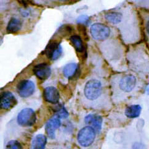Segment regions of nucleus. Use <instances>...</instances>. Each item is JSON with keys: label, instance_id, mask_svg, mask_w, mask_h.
Masks as SVG:
<instances>
[{"label": "nucleus", "instance_id": "nucleus-1", "mask_svg": "<svg viewBox=\"0 0 149 149\" xmlns=\"http://www.w3.org/2000/svg\"><path fill=\"white\" fill-rule=\"evenodd\" d=\"M105 19L119 32L126 45H134L142 39L141 19L139 12L131 5L125 4L105 13Z\"/></svg>", "mask_w": 149, "mask_h": 149}, {"label": "nucleus", "instance_id": "nucleus-2", "mask_svg": "<svg viewBox=\"0 0 149 149\" xmlns=\"http://www.w3.org/2000/svg\"><path fill=\"white\" fill-rule=\"evenodd\" d=\"M146 82L131 72L114 74L110 80L111 97L116 102H121L142 93Z\"/></svg>", "mask_w": 149, "mask_h": 149}, {"label": "nucleus", "instance_id": "nucleus-3", "mask_svg": "<svg viewBox=\"0 0 149 149\" xmlns=\"http://www.w3.org/2000/svg\"><path fill=\"white\" fill-rule=\"evenodd\" d=\"M84 105L94 109H104L111 105L110 90L104 80L96 77L88 79L79 91Z\"/></svg>", "mask_w": 149, "mask_h": 149}, {"label": "nucleus", "instance_id": "nucleus-4", "mask_svg": "<svg viewBox=\"0 0 149 149\" xmlns=\"http://www.w3.org/2000/svg\"><path fill=\"white\" fill-rule=\"evenodd\" d=\"M132 46L126 55L127 67L143 82H149V48L146 41Z\"/></svg>", "mask_w": 149, "mask_h": 149}, {"label": "nucleus", "instance_id": "nucleus-5", "mask_svg": "<svg viewBox=\"0 0 149 149\" xmlns=\"http://www.w3.org/2000/svg\"><path fill=\"white\" fill-rule=\"evenodd\" d=\"M116 32V30H112L108 25L102 23H95L90 28L92 38L95 41L99 42H103L109 39Z\"/></svg>", "mask_w": 149, "mask_h": 149}, {"label": "nucleus", "instance_id": "nucleus-6", "mask_svg": "<svg viewBox=\"0 0 149 149\" xmlns=\"http://www.w3.org/2000/svg\"><path fill=\"white\" fill-rule=\"evenodd\" d=\"M95 138V131L89 126H85L79 130L77 136L78 143L84 147L91 145L94 141Z\"/></svg>", "mask_w": 149, "mask_h": 149}, {"label": "nucleus", "instance_id": "nucleus-7", "mask_svg": "<svg viewBox=\"0 0 149 149\" xmlns=\"http://www.w3.org/2000/svg\"><path fill=\"white\" fill-rule=\"evenodd\" d=\"M36 116L31 108H24L18 114L17 121L20 126L28 127L33 126L36 122Z\"/></svg>", "mask_w": 149, "mask_h": 149}, {"label": "nucleus", "instance_id": "nucleus-8", "mask_svg": "<svg viewBox=\"0 0 149 149\" xmlns=\"http://www.w3.org/2000/svg\"><path fill=\"white\" fill-rule=\"evenodd\" d=\"M35 83L30 80H22L17 86V91L22 98H27L32 95L35 91Z\"/></svg>", "mask_w": 149, "mask_h": 149}, {"label": "nucleus", "instance_id": "nucleus-9", "mask_svg": "<svg viewBox=\"0 0 149 149\" xmlns=\"http://www.w3.org/2000/svg\"><path fill=\"white\" fill-rule=\"evenodd\" d=\"M46 56L52 61L59 58L62 53V48L59 43L54 41H51L47 44L45 50Z\"/></svg>", "mask_w": 149, "mask_h": 149}, {"label": "nucleus", "instance_id": "nucleus-10", "mask_svg": "<svg viewBox=\"0 0 149 149\" xmlns=\"http://www.w3.org/2000/svg\"><path fill=\"white\" fill-rule=\"evenodd\" d=\"M17 101L13 93L9 91L1 93L0 98V106L3 110H9L17 105Z\"/></svg>", "mask_w": 149, "mask_h": 149}, {"label": "nucleus", "instance_id": "nucleus-11", "mask_svg": "<svg viewBox=\"0 0 149 149\" xmlns=\"http://www.w3.org/2000/svg\"><path fill=\"white\" fill-rule=\"evenodd\" d=\"M33 71L35 75L41 81H45L51 74V69L46 63H41L36 65L33 67Z\"/></svg>", "mask_w": 149, "mask_h": 149}, {"label": "nucleus", "instance_id": "nucleus-12", "mask_svg": "<svg viewBox=\"0 0 149 149\" xmlns=\"http://www.w3.org/2000/svg\"><path fill=\"white\" fill-rule=\"evenodd\" d=\"M43 97L46 102L52 104H56L59 101L60 95L56 87L49 86L44 89Z\"/></svg>", "mask_w": 149, "mask_h": 149}, {"label": "nucleus", "instance_id": "nucleus-13", "mask_svg": "<svg viewBox=\"0 0 149 149\" xmlns=\"http://www.w3.org/2000/svg\"><path fill=\"white\" fill-rule=\"evenodd\" d=\"M61 122L58 117L55 116L51 118L47 122L45 126V129L47 136L51 138V139H54L55 131L61 126Z\"/></svg>", "mask_w": 149, "mask_h": 149}, {"label": "nucleus", "instance_id": "nucleus-14", "mask_svg": "<svg viewBox=\"0 0 149 149\" xmlns=\"http://www.w3.org/2000/svg\"><path fill=\"white\" fill-rule=\"evenodd\" d=\"M141 19L142 32L147 44L149 43V11L141 9L139 11Z\"/></svg>", "mask_w": 149, "mask_h": 149}, {"label": "nucleus", "instance_id": "nucleus-15", "mask_svg": "<svg viewBox=\"0 0 149 149\" xmlns=\"http://www.w3.org/2000/svg\"><path fill=\"white\" fill-rule=\"evenodd\" d=\"M85 123L92 127L95 131L100 132L102 127V117L97 115H88L84 118Z\"/></svg>", "mask_w": 149, "mask_h": 149}, {"label": "nucleus", "instance_id": "nucleus-16", "mask_svg": "<svg viewBox=\"0 0 149 149\" xmlns=\"http://www.w3.org/2000/svg\"><path fill=\"white\" fill-rule=\"evenodd\" d=\"M141 111L142 107L140 105H131L125 108V115L129 119H134L140 116Z\"/></svg>", "mask_w": 149, "mask_h": 149}, {"label": "nucleus", "instance_id": "nucleus-17", "mask_svg": "<svg viewBox=\"0 0 149 149\" xmlns=\"http://www.w3.org/2000/svg\"><path fill=\"white\" fill-rule=\"evenodd\" d=\"M22 23L16 18H12L8 24L6 30L9 33H16L22 29Z\"/></svg>", "mask_w": 149, "mask_h": 149}, {"label": "nucleus", "instance_id": "nucleus-18", "mask_svg": "<svg viewBox=\"0 0 149 149\" xmlns=\"http://www.w3.org/2000/svg\"><path fill=\"white\" fill-rule=\"evenodd\" d=\"M78 65L77 63H72L67 64V65L64 66L62 70L63 76H65V77L68 79H70L73 77L74 76V74H76L78 70Z\"/></svg>", "mask_w": 149, "mask_h": 149}, {"label": "nucleus", "instance_id": "nucleus-19", "mask_svg": "<svg viewBox=\"0 0 149 149\" xmlns=\"http://www.w3.org/2000/svg\"><path fill=\"white\" fill-rule=\"evenodd\" d=\"M47 142L46 137L42 134H38L33 139L31 143L32 149H44Z\"/></svg>", "mask_w": 149, "mask_h": 149}, {"label": "nucleus", "instance_id": "nucleus-20", "mask_svg": "<svg viewBox=\"0 0 149 149\" xmlns=\"http://www.w3.org/2000/svg\"><path fill=\"white\" fill-rule=\"evenodd\" d=\"M70 40L77 52L82 53L84 51V48L83 42L82 41L81 38L79 35H74L71 36L70 38Z\"/></svg>", "mask_w": 149, "mask_h": 149}, {"label": "nucleus", "instance_id": "nucleus-21", "mask_svg": "<svg viewBox=\"0 0 149 149\" xmlns=\"http://www.w3.org/2000/svg\"><path fill=\"white\" fill-rule=\"evenodd\" d=\"M56 116L59 118H66L68 116V113L63 106L59 105L56 108Z\"/></svg>", "mask_w": 149, "mask_h": 149}, {"label": "nucleus", "instance_id": "nucleus-22", "mask_svg": "<svg viewBox=\"0 0 149 149\" xmlns=\"http://www.w3.org/2000/svg\"><path fill=\"white\" fill-rule=\"evenodd\" d=\"M6 149H23L20 143L17 141H10L6 145Z\"/></svg>", "mask_w": 149, "mask_h": 149}, {"label": "nucleus", "instance_id": "nucleus-23", "mask_svg": "<svg viewBox=\"0 0 149 149\" xmlns=\"http://www.w3.org/2000/svg\"><path fill=\"white\" fill-rule=\"evenodd\" d=\"M77 22L81 24H88L89 22V18L87 15H80L77 19Z\"/></svg>", "mask_w": 149, "mask_h": 149}, {"label": "nucleus", "instance_id": "nucleus-24", "mask_svg": "<svg viewBox=\"0 0 149 149\" xmlns=\"http://www.w3.org/2000/svg\"><path fill=\"white\" fill-rule=\"evenodd\" d=\"M136 3L142 8V9L149 11V1H137Z\"/></svg>", "mask_w": 149, "mask_h": 149}, {"label": "nucleus", "instance_id": "nucleus-25", "mask_svg": "<svg viewBox=\"0 0 149 149\" xmlns=\"http://www.w3.org/2000/svg\"><path fill=\"white\" fill-rule=\"evenodd\" d=\"M21 14H22L24 17H27L29 15V13L28 12L25 11H23L21 13Z\"/></svg>", "mask_w": 149, "mask_h": 149}, {"label": "nucleus", "instance_id": "nucleus-26", "mask_svg": "<svg viewBox=\"0 0 149 149\" xmlns=\"http://www.w3.org/2000/svg\"><path fill=\"white\" fill-rule=\"evenodd\" d=\"M147 44V45H148V48H149V43H148V44Z\"/></svg>", "mask_w": 149, "mask_h": 149}]
</instances>
